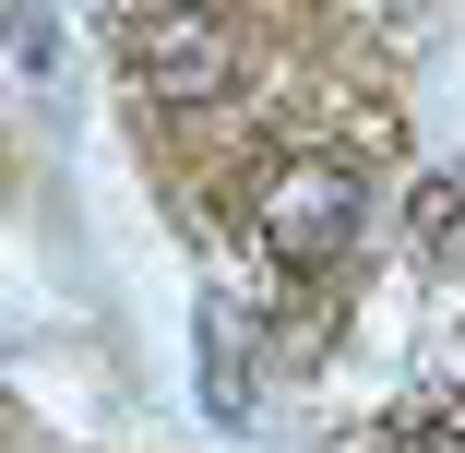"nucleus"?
<instances>
[{
	"label": "nucleus",
	"instance_id": "obj_1",
	"mask_svg": "<svg viewBox=\"0 0 465 453\" xmlns=\"http://www.w3.org/2000/svg\"><path fill=\"white\" fill-rule=\"evenodd\" d=\"M346 239H358V179H346V167L299 155V167L262 179V251H274V262H334Z\"/></svg>",
	"mask_w": 465,
	"mask_h": 453
},
{
	"label": "nucleus",
	"instance_id": "obj_2",
	"mask_svg": "<svg viewBox=\"0 0 465 453\" xmlns=\"http://www.w3.org/2000/svg\"><path fill=\"white\" fill-rule=\"evenodd\" d=\"M132 60H143L155 96H179V108H215L227 84H239V48H227L215 13H155V25L132 36Z\"/></svg>",
	"mask_w": 465,
	"mask_h": 453
},
{
	"label": "nucleus",
	"instance_id": "obj_3",
	"mask_svg": "<svg viewBox=\"0 0 465 453\" xmlns=\"http://www.w3.org/2000/svg\"><path fill=\"white\" fill-rule=\"evenodd\" d=\"M406 418H418L430 441H465V322H441V334L418 346V370H406Z\"/></svg>",
	"mask_w": 465,
	"mask_h": 453
},
{
	"label": "nucleus",
	"instance_id": "obj_4",
	"mask_svg": "<svg viewBox=\"0 0 465 453\" xmlns=\"http://www.w3.org/2000/svg\"><path fill=\"white\" fill-rule=\"evenodd\" d=\"M418 239H430V251H465V192H453V179L418 192Z\"/></svg>",
	"mask_w": 465,
	"mask_h": 453
}]
</instances>
